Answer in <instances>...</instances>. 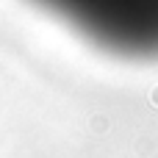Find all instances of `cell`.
I'll return each mask as SVG.
<instances>
[{
    "instance_id": "1",
    "label": "cell",
    "mask_w": 158,
    "mask_h": 158,
    "mask_svg": "<svg viewBox=\"0 0 158 158\" xmlns=\"http://www.w3.org/2000/svg\"><path fill=\"white\" fill-rule=\"evenodd\" d=\"M153 100H158V92H156V94H153Z\"/></svg>"
}]
</instances>
